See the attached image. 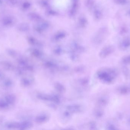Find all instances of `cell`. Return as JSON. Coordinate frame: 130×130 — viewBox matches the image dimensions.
Segmentation results:
<instances>
[{
	"instance_id": "8fae6325",
	"label": "cell",
	"mask_w": 130,
	"mask_h": 130,
	"mask_svg": "<svg viewBox=\"0 0 130 130\" xmlns=\"http://www.w3.org/2000/svg\"><path fill=\"white\" fill-rule=\"evenodd\" d=\"M0 65L3 68L7 71H14L15 68L14 65L12 63L9 61H2L0 62Z\"/></svg>"
},
{
	"instance_id": "ac0fdd59",
	"label": "cell",
	"mask_w": 130,
	"mask_h": 130,
	"mask_svg": "<svg viewBox=\"0 0 130 130\" xmlns=\"http://www.w3.org/2000/svg\"><path fill=\"white\" fill-rule=\"evenodd\" d=\"M32 126V124L31 122L28 121H23L20 123L19 129H27Z\"/></svg>"
},
{
	"instance_id": "f546056e",
	"label": "cell",
	"mask_w": 130,
	"mask_h": 130,
	"mask_svg": "<svg viewBox=\"0 0 130 130\" xmlns=\"http://www.w3.org/2000/svg\"><path fill=\"white\" fill-rule=\"evenodd\" d=\"M122 62L125 65H130V55L124 57L122 59Z\"/></svg>"
},
{
	"instance_id": "ba28073f",
	"label": "cell",
	"mask_w": 130,
	"mask_h": 130,
	"mask_svg": "<svg viewBox=\"0 0 130 130\" xmlns=\"http://www.w3.org/2000/svg\"><path fill=\"white\" fill-rule=\"evenodd\" d=\"M92 13L94 19L97 21L100 20L103 17V13L101 10L95 5L94 8L92 10Z\"/></svg>"
},
{
	"instance_id": "d4e9b609",
	"label": "cell",
	"mask_w": 130,
	"mask_h": 130,
	"mask_svg": "<svg viewBox=\"0 0 130 130\" xmlns=\"http://www.w3.org/2000/svg\"><path fill=\"white\" fill-rule=\"evenodd\" d=\"M122 71H123L124 75L126 79H130V70L129 68L126 66H124L122 68Z\"/></svg>"
},
{
	"instance_id": "5bb4252c",
	"label": "cell",
	"mask_w": 130,
	"mask_h": 130,
	"mask_svg": "<svg viewBox=\"0 0 130 130\" xmlns=\"http://www.w3.org/2000/svg\"><path fill=\"white\" fill-rule=\"evenodd\" d=\"M34 79L31 77H25L23 78L21 81V83L22 86L24 87H27L30 86L32 84Z\"/></svg>"
},
{
	"instance_id": "30bf717a",
	"label": "cell",
	"mask_w": 130,
	"mask_h": 130,
	"mask_svg": "<svg viewBox=\"0 0 130 130\" xmlns=\"http://www.w3.org/2000/svg\"><path fill=\"white\" fill-rule=\"evenodd\" d=\"M88 24V20L85 16L81 15L78 18L77 25L79 28L83 29L86 27Z\"/></svg>"
},
{
	"instance_id": "9c48e42d",
	"label": "cell",
	"mask_w": 130,
	"mask_h": 130,
	"mask_svg": "<svg viewBox=\"0 0 130 130\" xmlns=\"http://www.w3.org/2000/svg\"><path fill=\"white\" fill-rule=\"evenodd\" d=\"M3 98L10 107L14 104L17 100L15 95L12 94H7L4 96Z\"/></svg>"
},
{
	"instance_id": "2e32d148",
	"label": "cell",
	"mask_w": 130,
	"mask_h": 130,
	"mask_svg": "<svg viewBox=\"0 0 130 130\" xmlns=\"http://www.w3.org/2000/svg\"><path fill=\"white\" fill-rule=\"evenodd\" d=\"M45 14L46 16L48 17H56L59 14L57 10L50 7L46 9Z\"/></svg>"
},
{
	"instance_id": "1f68e13d",
	"label": "cell",
	"mask_w": 130,
	"mask_h": 130,
	"mask_svg": "<svg viewBox=\"0 0 130 130\" xmlns=\"http://www.w3.org/2000/svg\"><path fill=\"white\" fill-rule=\"evenodd\" d=\"M115 3L119 5H125L127 3V0H114Z\"/></svg>"
},
{
	"instance_id": "f1b7e54d",
	"label": "cell",
	"mask_w": 130,
	"mask_h": 130,
	"mask_svg": "<svg viewBox=\"0 0 130 130\" xmlns=\"http://www.w3.org/2000/svg\"><path fill=\"white\" fill-rule=\"evenodd\" d=\"M63 52V49L60 46H58L56 47L54 50V52L56 54H61Z\"/></svg>"
},
{
	"instance_id": "4fadbf2b",
	"label": "cell",
	"mask_w": 130,
	"mask_h": 130,
	"mask_svg": "<svg viewBox=\"0 0 130 130\" xmlns=\"http://www.w3.org/2000/svg\"><path fill=\"white\" fill-rule=\"evenodd\" d=\"M28 18L30 20L37 23L40 22L43 20L41 15L36 12H31L29 13L28 14Z\"/></svg>"
},
{
	"instance_id": "603a6c76",
	"label": "cell",
	"mask_w": 130,
	"mask_h": 130,
	"mask_svg": "<svg viewBox=\"0 0 130 130\" xmlns=\"http://www.w3.org/2000/svg\"><path fill=\"white\" fill-rule=\"evenodd\" d=\"M48 116H46L45 114H42V115L38 116L36 118V121L39 123H44L48 120Z\"/></svg>"
},
{
	"instance_id": "7c38bea8",
	"label": "cell",
	"mask_w": 130,
	"mask_h": 130,
	"mask_svg": "<svg viewBox=\"0 0 130 130\" xmlns=\"http://www.w3.org/2000/svg\"><path fill=\"white\" fill-rule=\"evenodd\" d=\"M120 47L121 50H127L130 48V37H125L120 44Z\"/></svg>"
},
{
	"instance_id": "5b68a950",
	"label": "cell",
	"mask_w": 130,
	"mask_h": 130,
	"mask_svg": "<svg viewBox=\"0 0 130 130\" xmlns=\"http://www.w3.org/2000/svg\"><path fill=\"white\" fill-rule=\"evenodd\" d=\"M79 7L78 2H73L69 10L68 15L71 18L75 17L77 14Z\"/></svg>"
},
{
	"instance_id": "e0dca14e",
	"label": "cell",
	"mask_w": 130,
	"mask_h": 130,
	"mask_svg": "<svg viewBox=\"0 0 130 130\" xmlns=\"http://www.w3.org/2000/svg\"><path fill=\"white\" fill-rule=\"evenodd\" d=\"M86 7L90 11H92L95 6V0H85V2Z\"/></svg>"
},
{
	"instance_id": "8992f818",
	"label": "cell",
	"mask_w": 130,
	"mask_h": 130,
	"mask_svg": "<svg viewBox=\"0 0 130 130\" xmlns=\"http://www.w3.org/2000/svg\"><path fill=\"white\" fill-rule=\"evenodd\" d=\"M67 36V33L64 31H59L55 33L52 36L51 40L54 42H58L65 38Z\"/></svg>"
},
{
	"instance_id": "4dcf8cb0",
	"label": "cell",
	"mask_w": 130,
	"mask_h": 130,
	"mask_svg": "<svg viewBox=\"0 0 130 130\" xmlns=\"http://www.w3.org/2000/svg\"><path fill=\"white\" fill-rule=\"evenodd\" d=\"M104 114V111L101 109H97L95 111V115L97 118H101Z\"/></svg>"
},
{
	"instance_id": "8d00e7d4",
	"label": "cell",
	"mask_w": 130,
	"mask_h": 130,
	"mask_svg": "<svg viewBox=\"0 0 130 130\" xmlns=\"http://www.w3.org/2000/svg\"><path fill=\"white\" fill-rule=\"evenodd\" d=\"M4 120V118L0 116V124H2Z\"/></svg>"
},
{
	"instance_id": "277c9868",
	"label": "cell",
	"mask_w": 130,
	"mask_h": 130,
	"mask_svg": "<svg viewBox=\"0 0 130 130\" xmlns=\"http://www.w3.org/2000/svg\"><path fill=\"white\" fill-rule=\"evenodd\" d=\"M115 50L114 47L111 45L104 47L100 51L99 56L101 58L104 59L113 53Z\"/></svg>"
},
{
	"instance_id": "cb8c5ba5",
	"label": "cell",
	"mask_w": 130,
	"mask_h": 130,
	"mask_svg": "<svg viewBox=\"0 0 130 130\" xmlns=\"http://www.w3.org/2000/svg\"><path fill=\"white\" fill-rule=\"evenodd\" d=\"M30 53L33 56L35 57L39 58L42 56L43 55L42 52L40 50L37 49H32L30 50Z\"/></svg>"
},
{
	"instance_id": "7402d4cb",
	"label": "cell",
	"mask_w": 130,
	"mask_h": 130,
	"mask_svg": "<svg viewBox=\"0 0 130 130\" xmlns=\"http://www.w3.org/2000/svg\"><path fill=\"white\" fill-rule=\"evenodd\" d=\"M10 107V106L4 98H0V110H6Z\"/></svg>"
},
{
	"instance_id": "7a4b0ae2",
	"label": "cell",
	"mask_w": 130,
	"mask_h": 130,
	"mask_svg": "<svg viewBox=\"0 0 130 130\" xmlns=\"http://www.w3.org/2000/svg\"><path fill=\"white\" fill-rule=\"evenodd\" d=\"M108 33V30L106 27H102L100 28L92 38L93 43L96 45L101 44L105 39Z\"/></svg>"
},
{
	"instance_id": "836d02e7",
	"label": "cell",
	"mask_w": 130,
	"mask_h": 130,
	"mask_svg": "<svg viewBox=\"0 0 130 130\" xmlns=\"http://www.w3.org/2000/svg\"><path fill=\"white\" fill-rule=\"evenodd\" d=\"M107 129L108 130H116L118 129L114 125L110 124L107 126Z\"/></svg>"
},
{
	"instance_id": "d6986e66",
	"label": "cell",
	"mask_w": 130,
	"mask_h": 130,
	"mask_svg": "<svg viewBox=\"0 0 130 130\" xmlns=\"http://www.w3.org/2000/svg\"><path fill=\"white\" fill-rule=\"evenodd\" d=\"M118 92L121 95H127L130 92V87L126 85H123L118 88Z\"/></svg>"
},
{
	"instance_id": "e575fe53",
	"label": "cell",
	"mask_w": 130,
	"mask_h": 130,
	"mask_svg": "<svg viewBox=\"0 0 130 130\" xmlns=\"http://www.w3.org/2000/svg\"><path fill=\"white\" fill-rule=\"evenodd\" d=\"M56 88L57 89L58 91H60L62 92L64 90V88L63 86L59 84L56 85Z\"/></svg>"
},
{
	"instance_id": "d6a6232c",
	"label": "cell",
	"mask_w": 130,
	"mask_h": 130,
	"mask_svg": "<svg viewBox=\"0 0 130 130\" xmlns=\"http://www.w3.org/2000/svg\"><path fill=\"white\" fill-rule=\"evenodd\" d=\"M31 3L28 1L25 2L23 4V7L25 10L29 9L31 6Z\"/></svg>"
},
{
	"instance_id": "6da1fadb",
	"label": "cell",
	"mask_w": 130,
	"mask_h": 130,
	"mask_svg": "<svg viewBox=\"0 0 130 130\" xmlns=\"http://www.w3.org/2000/svg\"><path fill=\"white\" fill-rule=\"evenodd\" d=\"M118 72L115 69L105 68L100 69L98 72L99 78L104 83L111 84L117 78Z\"/></svg>"
},
{
	"instance_id": "d590c367",
	"label": "cell",
	"mask_w": 130,
	"mask_h": 130,
	"mask_svg": "<svg viewBox=\"0 0 130 130\" xmlns=\"http://www.w3.org/2000/svg\"><path fill=\"white\" fill-rule=\"evenodd\" d=\"M5 78V75L4 73L1 70H0V81Z\"/></svg>"
},
{
	"instance_id": "f35d334b",
	"label": "cell",
	"mask_w": 130,
	"mask_h": 130,
	"mask_svg": "<svg viewBox=\"0 0 130 130\" xmlns=\"http://www.w3.org/2000/svg\"><path fill=\"white\" fill-rule=\"evenodd\" d=\"M79 0H73V2H78Z\"/></svg>"
},
{
	"instance_id": "74e56055",
	"label": "cell",
	"mask_w": 130,
	"mask_h": 130,
	"mask_svg": "<svg viewBox=\"0 0 130 130\" xmlns=\"http://www.w3.org/2000/svg\"><path fill=\"white\" fill-rule=\"evenodd\" d=\"M127 15L129 16H130V9L128 10V12H127Z\"/></svg>"
},
{
	"instance_id": "83f0119b",
	"label": "cell",
	"mask_w": 130,
	"mask_h": 130,
	"mask_svg": "<svg viewBox=\"0 0 130 130\" xmlns=\"http://www.w3.org/2000/svg\"><path fill=\"white\" fill-rule=\"evenodd\" d=\"M8 54L11 57L15 58L17 56V53L15 50L12 49H8L7 50Z\"/></svg>"
},
{
	"instance_id": "484cf974",
	"label": "cell",
	"mask_w": 130,
	"mask_h": 130,
	"mask_svg": "<svg viewBox=\"0 0 130 130\" xmlns=\"http://www.w3.org/2000/svg\"><path fill=\"white\" fill-rule=\"evenodd\" d=\"M19 29L22 31H27L29 30L30 27L29 25L27 23H23L20 25Z\"/></svg>"
},
{
	"instance_id": "52a82bcc",
	"label": "cell",
	"mask_w": 130,
	"mask_h": 130,
	"mask_svg": "<svg viewBox=\"0 0 130 130\" xmlns=\"http://www.w3.org/2000/svg\"><path fill=\"white\" fill-rule=\"evenodd\" d=\"M1 87L4 89H9L13 85V81L11 79L8 78H5L1 81Z\"/></svg>"
},
{
	"instance_id": "3957f363",
	"label": "cell",
	"mask_w": 130,
	"mask_h": 130,
	"mask_svg": "<svg viewBox=\"0 0 130 130\" xmlns=\"http://www.w3.org/2000/svg\"><path fill=\"white\" fill-rule=\"evenodd\" d=\"M51 27V24L49 21L43 20L37 23L34 26V29L37 33L42 34L49 30Z\"/></svg>"
},
{
	"instance_id": "ab89813d",
	"label": "cell",
	"mask_w": 130,
	"mask_h": 130,
	"mask_svg": "<svg viewBox=\"0 0 130 130\" xmlns=\"http://www.w3.org/2000/svg\"><path fill=\"white\" fill-rule=\"evenodd\" d=\"M128 122H129V124L130 125V118H129V121H128Z\"/></svg>"
},
{
	"instance_id": "44dd1931",
	"label": "cell",
	"mask_w": 130,
	"mask_h": 130,
	"mask_svg": "<svg viewBox=\"0 0 130 130\" xmlns=\"http://www.w3.org/2000/svg\"><path fill=\"white\" fill-rule=\"evenodd\" d=\"M38 3L39 5L42 8L46 9L50 7V4L49 0H39Z\"/></svg>"
},
{
	"instance_id": "4316f807",
	"label": "cell",
	"mask_w": 130,
	"mask_h": 130,
	"mask_svg": "<svg viewBox=\"0 0 130 130\" xmlns=\"http://www.w3.org/2000/svg\"><path fill=\"white\" fill-rule=\"evenodd\" d=\"M99 105L101 107H104L107 104V100L105 98H101L99 100Z\"/></svg>"
},
{
	"instance_id": "ffe728a7",
	"label": "cell",
	"mask_w": 130,
	"mask_h": 130,
	"mask_svg": "<svg viewBox=\"0 0 130 130\" xmlns=\"http://www.w3.org/2000/svg\"><path fill=\"white\" fill-rule=\"evenodd\" d=\"M28 42L32 46H42V43L40 41L33 37H29L28 38Z\"/></svg>"
},
{
	"instance_id": "9a60e30c",
	"label": "cell",
	"mask_w": 130,
	"mask_h": 130,
	"mask_svg": "<svg viewBox=\"0 0 130 130\" xmlns=\"http://www.w3.org/2000/svg\"><path fill=\"white\" fill-rule=\"evenodd\" d=\"M5 127L10 130L19 129L20 123L16 122H8L5 124Z\"/></svg>"
}]
</instances>
